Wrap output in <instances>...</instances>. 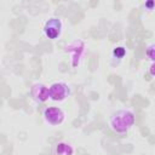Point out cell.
Listing matches in <instances>:
<instances>
[{
	"label": "cell",
	"instance_id": "obj_5",
	"mask_svg": "<svg viewBox=\"0 0 155 155\" xmlns=\"http://www.w3.org/2000/svg\"><path fill=\"white\" fill-rule=\"evenodd\" d=\"M33 96L35 99L45 101L48 97V90L42 85H35L33 88Z\"/></svg>",
	"mask_w": 155,
	"mask_h": 155
},
{
	"label": "cell",
	"instance_id": "obj_1",
	"mask_svg": "<svg viewBox=\"0 0 155 155\" xmlns=\"http://www.w3.org/2000/svg\"><path fill=\"white\" fill-rule=\"evenodd\" d=\"M134 122V116L131 111L120 110L110 117V125L116 132H126L128 131Z\"/></svg>",
	"mask_w": 155,
	"mask_h": 155
},
{
	"label": "cell",
	"instance_id": "obj_3",
	"mask_svg": "<svg viewBox=\"0 0 155 155\" xmlns=\"http://www.w3.org/2000/svg\"><path fill=\"white\" fill-rule=\"evenodd\" d=\"M45 119L48 124L51 125H57L61 124L64 119V114L61 109L58 108H48L45 111Z\"/></svg>",
	"mask_w": 155,
	"mask_h": 155
},
{
	"label": "cell",
	"instance_id": "obj_2",
	"mask_svg": "<svg viewBox=\"0 0 155 155\" xmlns=\"http://www.w3.org/2000/svg\"><path fill=\"white\" fill-rule=\"evenodd\" d=\"M61 29H62V23H61V21L57 19V18H51V19L46 23V25H45V28H44V31H45V34H46L47 38H50V39H56V38L61 34Z\"/></svg>",
	"mask_w": 155,
	"mask_h": 155
},
{
	"label": "cell",
	"instance_id": "obj_4",
	"mask_svg": "<svg viewBox=\"0 0 155 155\" xmlns=\"http://www.w3.org/2000/svg\"><path fill=\"white\" fill-rule=\"evenodd\" d=\"M68 93V87L64 84H54L51 86V88L48 90V97H51L54 101H62L65 98Z\"/></svg>",
	"mask_w": 155,
	"mask_h": 155
}]
</instances>
